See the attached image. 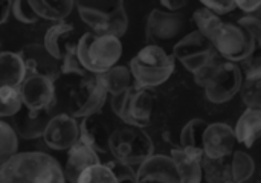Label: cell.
Here are the masks:
<instances>
[{"label": "cell", "instance_id": "26", "mask_svg": "<svg viewBox=\"0 0 261 183\" xmlns=\"http://www.w3.org/2000/svg\"><path fill=\"white\" fill-rule=\"evenodd\" d=\"M102 86L109 95H118L135 84L132 72L127 66H112L107 70L98 73Z\"/></svg>", "mask_w": 261, "mask_h": 183}, {"label": "cell", "instance_id": "15", "mask_svg": "<svg viewBox=\"0 0 261 183\" xmlns=\"http://www.w3.org/2000/svg\"><path fill=\"white\" fill-rule=\"evenodd\" d=\"M54 116L52 109H43V110H31L24 106L14 113L9 119L11 127L17 133L18 138L23 139H38L43 136L49 119Z\"/></svg>", "mask_w": 261, "mask_h": 183}, {"label": "cell", "instance_id": "19", "mask_svg": "<svg viewBox=\"0 0 261 183\" xmlns=\"http://www.w3.org/2000/svg\"><path fill=\"white\" fill-rule=\"evenodd\" d=\"M98 162H101L98 153L93 148H90L89 145H86L84 142L78 141L67 150V159H66V165L63 168L64 180L76 183L78 176L83 173V170H86L87 167L98 164Z\"/></svg>", "mask_w": 261, "mask_h": 183}, {"label": "cell", "instance_id": "25", "mask_svg": "<svg viewBox=\"0 0 261 183\" xmlns=\"http://www.w3.org/2000/svg\"><path fill=\"white\" fill-rule=\"evenodd\" d=\"M32 11L43 20H64L73 11V0H28Z\"/></svg>", "mask_w": 261, "mask_h": 183}, {"label": "cell", "instance_id": "33", "mask_svg": "<svg viewBox=\"0 0 261 183\" xmlns=\"http://www.w3.org/2000/svg\"><path fill=\"white\" fill-rule=\"evenodd\" d=\"M21 106L18 87L0 86V118H11L21 109Z\"/></svg>", "mask_w": 261, "mask_h": 183}, {"label": "cell", "instance_id": "38", "mask_svg": "<svg viewBox=\"0 0 261 183\" xmlns=\"http://www.w3.org/2000/svg\"><path fill=\"white\" fill-rule=\"evenodd\" d=\"M110 167H112L118 182H136V173L132 170V167L119 164V162H115Z\"/></svg>", "mask_w": 261, "mask_h": 183}, {"label": "cell", "instance_id": "18", "mask_svg": "<svg viewBox=\"0 0 261 183\" xmlns=\"http://www.w3.org/2000/svg\"><path fill=\"white\" fill-rule=\"evenodd\" d=\"M80 119V141L93 148L96 153H109V138L112 130L101 112Z\"/></svg>", "mask_w": 261, "mask_h": 183}, {"label": "cell", "instance_id": "6", "mask_svg": "<svg viewBox=\"0 0 261 183\" xmlns=\"http://www.w3.org/2000/svg\"><path fill=\"white\" fill-rule=\"evenodd\" d=\"M109 153L115 162L138 167L154 153L151 138L139 127L127 125L112 132L109 138Z\"/></svg>", "mask_w": 261, "mask_h": 183}, {"label": "cell", "instance_id": "27", "mask_svg": "<svg viewBox=\"0 0 261 183\" xmlns=\"http://www.w3.org/2000/svg\"><path fill=\"white\" fill-rule=\"evenodd\" d=\"M202 174L206 182L229 183L232 182L231 156L225 158H202Z\"/></svg>", "mask_w": 261, "mask_h": 183}, {"label": "cell", "instance_id": "13", "mask_svg": "<svg viewBox=\"0 0 261 183\" xmlns=\"http://www.w3.org/2000/svg\"><path fill=\"white\" fill-rule=\"evenodd\" d=\"M44 144L57 151H67L73 144L80 141L78 119L69 113H58L49 119V124L43 133Z\"/></svg>", "mask_w": 261, "mask_h": 183}, {"label": "cell", "instance_id": "14", "mask_svg": "<svg viewBox=\"0 0 261 183\" xmlns=\"http://www.w3.org/2000/svg\"><path fill=\"white\" fill-rule=\"evenodd\" d=\"M18 55L23 60L26 75H43L57 81L61 75L60 61L47 52V49L40 43H31L21 47Z\"/></svg>", "mask_w": 261, "mask_h": 183}, {"label": "cell", "instance_id": "37", "mask_svg": "<svg viewBox=\"0 0 261 183\" xmlns=\"http://www.w3.org/2000/svg\"><path fill=\"white\" fill-rule=\"evenodd\" d=\"M240 26H243L255 40L257 43L260 44L261 40V21L257 15H252V14H248L246 17H242L239 21H237Z\"/></svg>", "mask_w": 261, "mask_h": 183}, {"label": "cell", "instance_id": "23", "mask_svg": "<svg viewBox=\"0 0 261 183\" xmlns=\"http://www.w3.org/2000/svg\"><path fill=\"white\" fill-rule=\"evenodd\" d=\"M26 76L23 60L15 52H0V86L18 87Z\"/></svg>", "mask_w": 261, "mask_h": 183}, {"label": "cell", "instance_id": "30", "mask_svg": "<svg viewBox=\"0 0 261 183\" xmlns=\"http://www.w3.org/2000/svg\"><path fill=\"white\" fill-rule=\"evenodd\" d=\"M193 20H194L197 31L202 32L210 41H211L213 35L216 34V31L219 29V26L223 23L220 15H217L216 12H213L211 9H208L205 6H200L194 11Z\"/></svg>", "mask_w": 261, "mask_h": 183}, {"label": "cell", "instance_id": "12", "mask_svg": "<svg viewBox=\"0 0 261 183\" xmlns=\"http://www.w3.org/2000/svg\"><path fill=\"white\" fill-rule=\"evenodd\" d=\"M185 28V18L177 11L153 9L147 17L145 34L150 44H159L162 41H171L182 34Z\"/></svg>", "mask_w": 261, "mask_h": 183}, {"label": "cell", "instance_id": "36", "mask_svg": "<svg viewBox=\"0 0 261 183\" xmlns=\"http://www.w3.org/2000/svg\"><path fill=\"white\" fill-rule=\"evenodd\" d=\"M205 8L211 9L217 15H225L229 14L236 9L234 0H199Z\"/></svg>", "mask_w": 261, "mask_h": 183}, {"label": "cell", "instance_id": "2", "mask_svg": "<svg viewBox=\"0 0 261 183\" xmlns=\"http://www.w3.org/2000/svg\"><path fill=\"white\" fill-rule=\"evenodd\" d=\"M220 58H214L193 73L196 84L205 89L208 101L214 104L231 101L239 93L243 81V72L237 63Z\"/></svg>", "mask_w": 261, "mask_h": 183}, {"label": "cell", "instance_id": "9", "mask_svg": "<svg viewBox=\"0 0 261 183\" xmlns=\"http://www.w3.org/2000/svg\"><path fill=\"white\" fill-rule=\"evenodd\" d=\"M107 90L102 86L98 73H87L81 76V81L70 90L69 95V115L80 119L102 110L107 101Z\"/></svg>", "mask_w": 261, "mask_h": 183}, {"label": "cell", "instance_id": "34", "mask_svg": "<svg viewBox=\"0 0 261 183\" xmlns=\"http://www.w3.org/2000/svg\"><path fill=\"white\" fill-rule=\"evenodd\" d=\"M60 72H61V75H78V76H84L89 73L76 55V44L75 43H70L64 49V52L60 58Z\"/></svg>", "mask_w": 261, "mask_h": 183}, {"label": "cell", "instance_id": "24", "mask_svg": "<svg viewBox=\"0 0 261 183\" xmlns=\"http://www.w3.org/2000/svg\"><path fill=\"white\" fill-rule=\"evenodd\" d=\"M206 125L208 122L200 118L188 121L180 132V148L203 158V133Z\"/></svg>", "mask_w": 261, "mask_h": 183}, {"label": "cell", "instance_id": "7", "mask_svg": "<svg viewBox=\"0 0 261 183\" xmlns=\"http://www.w3.org/2000/svg\"><path fill=\"white\" fill-rule=\"evenodd\" d=\"M110 106L113 113L127 125L145 128L151 122L153 98L148 89L133 84L124 92L112 95Z\"/></svg>", "mask_w": 261, "mask_h": 183}, {"label": "cell", "instance_id": "28", "mask_svg": "<svg viewBox=\"0 0 261 183\" xmlns=\"http://www.w3.org/2000/svg\"><path fill=\"white\" fill-rule=\"evenodd\" d=\"M239 92L248 109H261V72L246 73Z\"/></svg>", "mask_w": 261, "mask_h": 183}, {"label": "cell", "instance_id": "40", "mask_svg": "<svg viewBox=\"0 0 261 183\" xmlns=\"http://www.w3.org/2000/svg\"><path fill=\"white\" fill-rule=\"evenodd\" d=\"M159 2L167 11H180L190 3V0H159Z\"/></svg>", "mask_w": 261, "mask_h": 183}, {"label": "cell", "instance_id": "3", "mask_svg": "<svg viewBox=\"0 0 261 183\" xmlns=\"http://www.w3.org/2000/svg\"><path fill=\"white\" fill-rule=\"evenodd\" d=\"M81 20L95 34L122 37L128 28L124 0H73Z\"/></svg>", "mask_w": 261, "mask_h": 183}, {"label": "cell", "instance_id": "1", "mask_svg": "<svg viewBox=\"0 0 261 183\" xmlns=\"http://www.w3.org/2000/svg\"><path fill=\"white\" fill-rule=\"evenodd\" d=\"M63 168L43 151L14 153L0 165V183H61Z\"/></svg>", "mask_w": 261, "mask_h": 183}, {"label": "cell", "instance_id": "16", "mask_svg": "<svg viewBox=\"0 0 261 183\" xmlns=\"http://www.w3.org/2000/svg\"><path fill=\"white\" fill-rule=\"evenodd\" d=\"M237 139L234 128L225 122L208 124L203 133V154L208 158L231 156L236 150Z\"/></svg>", "mask_w": 261, "mask_h": 183}, {"label": "cell", "instance_id": "17", "mask_svg": "<svg viewBox=\"0 0 261 183\" xmlns=\"http://www.w3.org/2000/svg\"><path fill=\"white\" fill-rule=\"evenodd\" d=\"M136 182L179 183V174L171 156L151 154L138 165Z\"/></svg>", "mask_w": 261, "mask_h": 183}, {"label": "cell", "instance_id": "35", "mask_svg": "<svg viewBox=\"0 0 261 183\" xmlns=\"http://www.w3.org/2000/svg\"><path fill=\"white\" fill-rule=\"evenodd\" d=\"M11 14L14 15L15 20H18L20 23H24V24H32L40 20V17L32 11L28 0H12Z\"/></svg>", "mask_w": 261, "mask_h": 183}, {"label": "cell", "instance_id": "20", "mask_svg": "<svg viewBox=\"0 0 261 183\" xmlns=\"http://www.w3.org/2000/svg\"><path fill=\"white\" fill-rule=\"evenodd\" d=\"M171 159L176 165V170L179 174V182L199 183L203 180L200 156L191 154L179 147L171 151Z\"/></svg>", "mask_w": 261, "mask_h": 183}, {"label": "cell", "instance_id": "11", "mask_svg": "<svg viewBox=\"0 0 261 183\" xmlns=\"http://www.w3.org/2000/svg\"><path fill=\"white\" fill-rule=\"evenodd\" d=\"M18 92L21 104L31 110L52 109L57 101L55 81L43 75H26Z\"/></svg>", "mask_w": 261, "mask_h": 183}, {"label": "cell", "instance_id": "4", "mask_svg": "<svg viewBox=\"0 0 261 183\" xmlns=\"http://www.w3.org/2000/svg\"><path fill=\"white\" fill-rule=\"evenodd\" d=\"M174 57L159 44H147L130 61V72L136 86L156 89L174 72Z\"/></svg>", "mask_w": 261, "mask_h": 183}, {"label": "cell", "instance_id": "8", "mask_svg": "<svg viewBox=\"0 0 261 183\" xmlns=\"http://www.w3.org/2000/svg\"><path fill=\"white\" fill-rule=\"evenodd\" d=\"M217 54L228 61L240 63L258 49L257 40L239 23L223 21L211 38Z\"/></svg>", "mask_w": 261, "mask_h": 183}, {"label": "cell", "instance_id": "21", "mask_svg": "<svg viewBox=\"0 0 261 183\" xmlns=\"http://www.w3.org/2000/svg\"><path fill=\"white\" fill-rule=\"evenodd\" d=\"M261 130V109H246L239 118L234 135L239 144L251 148L260 138Z\"/></svg>", "mask_w": 261, "mask_h": 183}, {"label": "cell", "instance_id": "32", "mask_svg": "<svg viewBox=\"0 0 261 183\" xmlns=\"http://www.w3.org/2000/svg\"><path fill=\"white\" fill-rule=\"evenodd\" d=\"M116 183V176L112 170L110 165H106V164H93L90 167H87L86 170H83V173L78 176V180L76 183Z\"/></svg>", "mask_w": 261, "mask_h": 183}, {"label": "cell", "instance_id": "5", "mask_svg": "<svg viewBox=\"0 0 261 183\" xmlns=\"http://www.w3.org/2000/svg\"><path fill=\"white\" fill-rule=\"evenodd\" d=\"M76 55L89 73H101L119 61L122 44L115 35L86 32L76 43Z\"/></svg>", "mask_w": 261, "mask_h": 183}, {"label": "cell", "instance_id": "29", "mask_svg": "<svg viewBox=\"0 0 261 183\" xmlns=\"http://www.w3.org/2000/svg\"><path fill=\"white\" fill-rule=\"evenodd\" d=\"M255 164L254 159L245 153V151H232L231 154V173H232V182L242 183L249 180L254 176Z\"/></svg>", "mask_w": 261, "mask_h": 183}, {"label": "cell", "instance_id": "39", "mask_svg": "<svg viewBox=\"0 0 261 183\" xmlns=\"http://www.w3.org/2000/svg\"><path fill=\"white\" fill-rule=\"evenodd\" d=\"M234 3H236V8L242 9L243 12L252 14L260 9L261 0H234Z\"/></svg>", "mask_w": 261, "mask_h": 183}, {"label": "cell", "instance_id": "41", "mask_svg": "<svg viewBox=\"0 0 261 183\" xmlns=\"http://www.w3.org/2000/svg\"><path fill=\"white\" fill-rule=\"evenodd\" d=\"M12 0H0V24H3L11 14Z\"/></svg>", "mask_w": 261, "mask_h": 183}, {"label": "cell", "instance_id": "10", "mask_svg": "<svg viewBox=\"0 0 261 183\" xmlns=\"http://www.w3.org/2000/svg\"><path fill=\"white\" fill-rule=\"evenodd\" d=\"M173 57L177 58L182 66L194 73L214 58L220 57L214 44L197 29L182 37L173 47Z\"/></svg>", "mask_w": 261, "mask_h": 183}, {"label": "cell", "instance_id": "31", "mask_svg": "<svg viewBox=\"0 0 261 183\" xmlns=\"http://www.w3.org/2000/svg\"><path fill=\"white\" fill-rule=\"evenodd\" d=\"M18 150V136L9 122L0 118V165Z\"/></svg>", "mask_w": 261, "mask_h": 183}, {"label": "cell", "instance_id": "22", "mask_svg": "<svg viewBox=\"0 0 261 183\" xmlns=\"http://www.w3.org/2000/svg\"><path fill=\"white\" fill-rule=\"evenodd\" d=\"M73 24L72 23H67L64 20H58V21H54V24L47 29L46 35H44V40H43V46L47 49V52L50 55H54L58 61L64 52V49L72 43L69 40L70 34L73 32Z\"/></svg>", "mask_w": 261, "mask_h": 183}]
</instances>
